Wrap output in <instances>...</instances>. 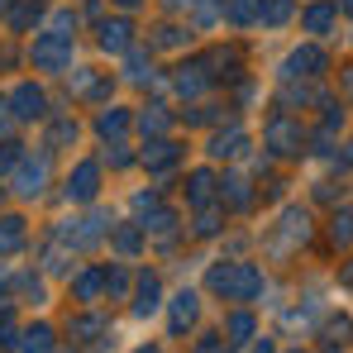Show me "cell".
I'll return each instance as SVG.
<instances>
[{"label": "cell", "mask_w": 353, "mask_h": 353, "mask_svg": "<svg viewBox=\"0 0 353 353\" xmlns=\"http://www.w3.org/2000/svg\"><path fill=\"white\" fill-rule=\"evenodd\" d=\"M263 268L258 263H243V258H234V263H215L210 272H205V292L220 296V301H239V305H248V301H258L263 296Z\"/></svg>", "instance_id": "obj_1"}, {"label": "cell", "mask_w": 353, "mask_h": 353, "mask_svg": "<svg viewBox=\"0 0 353 353\" xmlns=\"http://www.w3.org/2000/svg\"><path fill=\"white\" fill-rule=\"evenodd\" d=\"M263 143H268L272 158H301L305 153V129L292 115H272L268 129H263Z\"/></svg>", "instance_id": "obj_2"}, {"label": "cell", "mask_w": 353, "mask_h": 353, "mask_svg": "<svg viewBox=\"0 0 353 353\" xmlns=\"http://www.w3.org/2000/svg\"><path fill=\"white\" fill-rule=\"evenodd\" d=\"M277 225H282V230L268 234V253H272V258H292L296 248L310 239V215H305V210H287Z\"/></svg>", "instance_id": "obj_3"}, {"label": "cell", "mask_w": 353, "mask_h": 353, "mask_svg": "<svg viewBox=\"0 0 353 353\" xmlns=\"http://www.w3.org/2000/svg\"><path fill=\"white\" fill-rule=\"evenodd\" d=\"M29 62H34L39 72H62V67L72 62V39H62V34H39L34 48H29Z\"/></svg>", "instance_id": "obj_4"}, {"label": "cell", "mask_w": 353, "mask_h": 353, "mask_svg": "<svg viewBox=\"0 0 353 353\" xmlns=\"http://www.w3.org/2000/svg\"><path fill=\"white\" fill-rule=\"evenodd\" d=\"M96 196H101V163L86 158V163H77L72 176H67V201L72 205H91Z\"/></svg>", "instance_id": "obj_5"}, {"label": "cell", "mask_w": 353, "mask_h": 353, "mask_svg": "<svg viewBox=\"0 0 353 353\" xmlns=\"http://www.w3.org/2000/svg\"><path fill=\"white\" fill-rule=\"evenodd\" d=\"M158 310H163V277H158L153 268H143V272L134 277V315L148 320V315H158Z\"/></svg>", "instance_id": "obj_6"}, {"label": "cell", "mask_w": 353, "mask_h": 353, "mask_svg": "<svg viewBox=\"0 0 353 353\" xmlns=\"http://www.w3.org/2000/svg\"><path fill=\"white\" fill-rule=\"evenodd\" d=\"M10 115H14V119H43V115H48V96H43V86L19 81V86L10 91Z\"/></svg>", "instance_id": "obj_7"}, {"label": "cell", "mask_w": 353, "mask_h": 353, "mask_svg": "<svg viewBox=\"0 0 353 353\" xmlns=\"http://www.w3.org/2000/svg\"><path fill=\"white\" fill-rule=\"evenodd\" d=\"M43 181H48V158H19L14 163V191L29 201V196H43Z\"/></svg>", "instance_id": "obj_8"}, {"label": "cell", "mask_w": 353, "mask_h": 353, "mask_svg": "<svg viewBox=\"0 0 353 353\" xmlns=\"http://www.w3.org/2000/svg\"><path fill=\"white\" fill-rule=\"evenodd\" d=\"M196 320H201V292H196V287H181V292L172 296V320H168V330H172V334H186Z\"/></svg>", "instance_id": "obj_9"}, {"label": "cell", "mask_w": 353, "mask_h": 353, "mask_svg": "<svg viewBox=\"0 0 353 353\" xmlns=\"http://www.w3.org/2000/svg\"><path fill=\"white\" fill-rule=\"evenodd\" d=\"M325 67H330V58H325V48H320V43H305V48H296L292 58H287V67H282V77H320V72H325Z\"/></svg>", "instance_id": "obj_10"}, {"label": "cell", "mask_w": 353, "mask_h": 353, "mask_svg": "<svg viewBox=\"0 0 353 353\" xmlns=\"http://www.w3.org/2000/svg\"><path fill=\"white\" fill-rule=\"evenodd\" d=\"M253 339H258V320H253V310H243V305L230 310V315H225V344L239 349V344H253Z\"/></svg>", "instance_id": "obj_11"}, {"label": "cell", "mask_w": 353, "mask_h": 353, "mask_svg": "<svg viewBox=\"0 0 353 353\" xmlns=\"http://www.w3.org/2000/svg\"><path fill=\"white\" fill-rule=\"evenodd\" d=\"M101 292H105V268H86V272L72 277V301L77 305H96Z\"/></svg>", "instance_id": "obj_12"}, {"label": "cell", "mask_w": 353, "mask_h": 353, "mask_svg": "<svg viewBox=\"0 0 353 353\" xmlns=\"http://www.w3.org/2000/svg\"><path fill=\"white\" fill-rule=\"evenodd\" d=\"M334 19H339V5H330V0H310L305 5V14H301V24H305V34H330L334 29Z\"/></svg>", "instance_id": "obj_13"}, {"label": "cell", "mask_w": 353, "mask_h": 353, "mask_svg": "<svg viewBox=\"0 0 353 353\" xmlns=\"http://www.w3.org/2000/svg\"><path fill=\"white\" fill-rule=\"evenodd\" d=\"M320 339H325V344H339V349L353 344V315L349 310H330V315L320 320Z\"/></svg>", "instance_id": "obj_14"}, {"label": "cell", "mask_w": 353, "mask_h": 353, "mask_svg": "<svg viewBox=\"0 0 353 353\" xmlns=\"http://www.w3.org/2000/svg\"><path fill=\"white\" fill-rule=\"evenodd\" d=\"M110 243H115V253L134 258V253L148 243V234H143V225H139V220H129V225H110Z\"/></svg>", "instance_id": "obj_15"}, {"label": "cell", "mask_w": 353, "mask_h": 353, "mask_svg": "<svg viewBox=\"0 0 353 353\" xmlns=\"http://www.w3.org/2000/svg\"><path fill=\"white\" fill-rule=\"evenodd\" d=\"M129 34H134V29H129V19H105V24H101V48H105V53H129V48H134V39H129Z\"/></svg>", "instance_id": "obj_16"}, {"label": "cell", "mask_w": 353, "mask_h": 353, "mask_svg": "<svg viewBox=\"0 0 353 353\" xmlns=\"http://www.w3.org/2000/svg\"><path fill=\"white\" fill-rule=\"evenodd\" d=\"M220 230H225V201H220V205H215V201H210V205H196V225H191V234H196V239H215Z\"/></svg>", "instance_id": "obj_17"}, {"label": "cell", "mask_w": 353, "mask_h": 353, "mask_svg": "<svg viewBox=\"0 0 353 353\" xmlns=\"http://www.w3.org/2000/svg\"><path fill=\"white\" fill-rule=\"evenodd\" d=\"M176 158H181V148H176L172 139H153V143L143 148V168H153V172H168V168H176Z\"/></svg>", "instance_id": "obj_18"}, {"label": "cell", "mask_w": 353, "mask_h": 353, "mask_svg": "<svg viewBox=\"0 0 353 353\" xmlns=\"http://www.w3.org/2000/svg\"><path fill=\"white\" fill-rule=\"evenodd\" d=\"M215 186H220V181H215L210 168H196V172L186 176V201H191V205H210V201H215Z\"/></svg>", "instance_id": "obj_19"}, {"label": "cell", "mask_w": 353, "mask_h": 353, "mask_svg": "<svg viewBox=\"0 0 353 353\" xmlns=\"http://www.w3.org/2000/svg\"><path fill=\"white\" fill-rule=\"evenodd\" d=\"M58 344H53V325H29L24 334H19V344H14V353H53Z\"/></svg>", "instance_id": "obj_20"}, {"label": "cell", "mask_w": 353, "mask_h": 353, "mask_svg": "<svg viewBox=\"0 0 353 353\" xmlns=\"http://www.w3.org/2000/svg\"><path fill=\"white\" fill-rule=\"evenodd\" d=\"M24 239H29V230H24V220L19 215H5L0 220V253L10 258V253H19L24 248Z\"/></svg>", "instance_id": "obj_21"}, {"label": "cell", "mask_w": 353, "mask_h": 353, "mask_svg": "<svg viewBox=\"0 0 353 353\" xmlns=\"http://www.w3.org/2000/svg\"><path fill=\"white\" fill-rule=\"evenodd\" d=\"M101 330H105V320H101L96 310H81V315H72V320H67V334H72L77 344H86V339H96Z\"/></svg>", "instance_id": "obj_22"}, {"label": "cell", "mask_w": 353, "mask_h": 353, "mask_svg": "<svg viewBox=\"0 0 353 353\" xmlns=\"http://www.w3.org/2000/svg\"><path fill=\"white\" fill-rule=\"evenodd\" d=\"M243 148H248V134H243L239 124L230 134H215V139H210V158H239Z\"/></svg>", "instance_id": "obj_23"}, {"label": "cell", "mask_w": 353, "mask_h": 353, "mask_svg": "<svg viewBox=\"0 0 353 353\" xmlns=\"http://www.w3.org/2000/svg\"><path fill=\"white\" fill-rule=\"evenodd\" d=\"M220 201H230L234 210H248V205H253V191H248V181H243L239 172H230L225 181H220Z\"/></svg>", "instance_id": "obj_24"}, {"label": "cell", "mask_w": 353, "mask_h": 353, "mask_svg": "<svg viewBox=\"0 0 353 353\" xmlns=\"http://www.w3.org/2000/svg\"><path fill=\"white\" fill-rule=\"evenodd\" d=\"M205 81H210V72H205L201 62L176 67V91H181V96H201V91H205Z\"/></svg>", "instance_id": "obj_25"}, {"label": "cell", "mask_w": 353, "mask_h": 353, "mask_svg": "<svg viewBox=\"0 0 353 353\" xmlns=\"http://www.w3.org/2000/svg\"><path fill=\"white\" fill-rule=\"evenodd\" d=\"M330 243H334V248H349L353 243V210H334V220H330Z\"/></svg>", "instance_id": "obj_26"}, {"label": "cell", "mask_w": 353, "mask_h": 353, "mask_svg": "<svg viewBox=\"0 0 353 353\" xmlns=\"http://www.w3.org/2000/svg\"><path fill=\"white\" fill-rule=\"evenodd\" d=\"M225 14H230L234 24H253V19L263 14V0H225Z\"/></svg>", "instance_id": "obj_27"}, {"label": "cell", "mask_w": 353, "mask_h": 353, "mask_svg": "<svg viewBox=\"0 0 353 353\" xmlns=\"http://www.w3.org/2000/svg\"><path fill=\"white\" fill-rule=\"evenodd\" d=\"M139 129H143V134H168V129H172V119L163 115V105H143V115H139Z\"/></svg>", "instance_id": "obj_28"}, {"label": "cell", "mask_w": 353, "mask_h": 353, "mask_svg": "<svg viewBox=\"0 0 353 353\" xmlns=\"http://www.w3.org/2000/svg\"><path fill=\"white\" fill-rule=\"evenodd\" d=\"M77 96H105V81L91 72V67H77V81H72Z\"/></svg>", "instance_id": "obj_29"}, {"label": "cell", "mask_w": 353, "mask_h": 353, "mask_svg": "<svg viewBox=\"0 0 353 353\" xmlns=\"http://www.w3.org/2000/svg\"><path fill=\"white\" fill-rule=\"evenodd\" d=\"M96 129H101L105 139H119V134L129 129V115H124V110H105V115L96 119Z\"/></svg>", "instance_id": "obj_30"}, {"label": "cell", "mask_w": 353, "mask_h": 353, "mask_svg": "<svg viewBox=\"0 0 353 353\" xmlns=\"http://www.w3.org/2000/svg\"><path fill=\"white\" fill-rule=\"evenodd\" d=\"M263 24H287L292 19V0H263Z\"/></svg>", "instance_id": "obj_31"}, {"label": "cell", "mask_w": 353, "mask_h": 353, "mask_svg": "<svg viewBox=\"0 0 353 353\" xmlns=\"http://www.w3.org/2000/svg\"><path fill=\"white\" fill-rule=\"evenodd\" d=\"M105 292L115 301H129V272L124 268H105Z\"/></svg>", "instance_id": "obj_32"}, {"label": "cell", "mask_w": 353, "mask_h": 353, "mask_svg": "<svg viewBox=\"0 0 353 353\" xmlns=\"http://www.w3.org/2000/svg\"><path fill=\"white\" fill-rule=\"evenodd\" d=\"M39 14H43V5H34V0H24L14 14H10V29H29V24H39Z\"/></svg>", "instance_id": "obj_33"}, {"label": "cell", "mask_w": 353, "mask_h": 353, "mask_svg": "<svg viewBox=\"0 0 353 353\" xmlns=\"http://www.w3.org/2000/svg\"><path fill=\"white\" fill-rule=\"evenodd\" d=\"M124 77H129V81H148V77H153V67L143 62L139 48H129V72H124Z\"/></svg>", "instance_id": "obj_34"}, {"label": "cell", "mask_w": 353, "mask_h": 353, "mask_svg": "<svg viewBox=\"0 0 353 353\" xmlns=\"http://www.w3.org/2000/svg\"><path fill=\"white\" fill-rule=\"evenodd\" d=\"M19 158H24V148H19V143H0V176L10 172V168H14Z\"/></svg>", "instance_id": "obj_35"}, {"label": "cell", "mask_w": 353, "mask_h": 353, "mask_svg": "<svg viewBox=\"0 0 353 353\" xmlns=\"http://www.w3.org/2000/svg\"><path fill=\"white\" fill-rule=\"evenodd\" d=\"M129 163H134V158H129V153H124V143H115V148H110V153H105V168H129Z\"/></svg>", "instance_id": "obj_36"}, {"label": "cell", "mask_w": 353, "mask_h": 353, "mask_svg": "<svg viewBox=\"0 0 353 353\" xmlns=\"http://www.w3.org/2000/svg\"><path fill=\"white\" fill-rule=\"evenodd\" d=\"M67 139H77V124L72 119H58L53 124V143H67Z\"/></svg>", "instance_id": "obj_37"}, {"label": "cell", "mask_w": 353, "mask_h": 353, "mask_svg": "<svg viewBox=\"0 0 353 353\" xmlns=\"http://www.w3.org/2000/svg\"><path fill=\"white\" fill-rule=\"evenodd\" d=\"M158 43H163V48H176V43H181V29H172V24H168V29L158 34Z\"/></svg>", "instance_id": "obj_38"}, {"label": "cell", "mask_w": 353, "mask_h": 353, "mask_svg": "<svg viewBox=\"0 0 353 353\" xmlns=\"http://www.w3.org/2000/svg\"><path fill=\"white\" fill-rule=\"evenodd\" d=\"M253 353H277V349H272V339H268V334H258V339H253Z\"/></svg>", "instance_id": "obj_39"}, {"label": "cell", "mask_w": 353, "mask_h": 353, "mask_svg": "<svg viewBox=\"0 0 353 353\" xmlns=\"http://www.w3.org/2000/svg\"><path fill=\"white\" fill-rule=\"evenodd\" d=\"M10 124V96H0V129Z\"/></svg>", "instance_id": "obj_40"}, {"label": "cell", "mask_w": 353, "mask_h": 353, "mask_svg": "<svg viewBox=\"0 0 353 353\" xmlns=\"http://www.w3.org/2000/svg\"><path fill=\"white\" fill-rule=\"evenodd\" d=\"M134 353H163V349H158V344H139Z\"/></svg>", "instance_id": "obj_41"}, {"label": "cell", "mask_w": 353, "mask_h": 353, "mask_svg": "<svg viewBox=\"0 0 353 353\" xmlns=\"http://www.w3.org/2000/svg\"><path fill=\"white\" fill-rule=\"evenodd\" d=\"M119 10H134V5H143V0H115Z\"/></svg>", "instance_id": "obj_42"}, {"label": "cell", "mask_w": 353, "mask_h": 353, "mask_svg": "<svg viewBox=\"0 0 353 353\" xmlns=\"http://www.w3.org/2000/svg\"><path fill=\"white\" fill-rule=\"evenodd\" d=\"M339 14H353V0H339Z\"/></svg>", "instance_id": "obj_43"}, {"label": "cell", "mask_w": 353, "mask_h": 353, "mask_svg": "<svg viewBox=\"0 0 353 353\" xmlns=\"http://www.w3.org/2000/svg\"><path fill=\"white\" fill-rule=\"evenodd\" d=\"M10 5H14V0H0V14H10Z\"/></svg>", "instance_id": "obj_44"}, {"label": "cell", "mask_w": 353, "mask_h": 353, "mask_svg": "<svg viewBox=\"0 0 353 353\" xmlns=\"http://www.w3.org/2000/svg\"><path fill=\"white\" fill-rule=\"evenodd\" d=\"M344 163H353V139H349V153H344Z\"/></svg>", "instance_id": "obj_45"}, {"label": "cell", "mask_w": 353, "mask_h": 353, "mask_svg": "<svg viewBox=\"0 0 353 353\" xmlns=\"http://www.w3.org/2000/svg\"><path fill=\"white\" fill-rule=\"evenodd\" d=\"M325 353H339V344H325Z\"/></svg>", "instance_id": "obj_46"}, {"label": "cell", "mask_w": 353, "mask_h": 353, "mask_svg": "<svg viewBox=\"0 0 353 353\" xmlns=\"http://www.w3.org/2000/svg\"><path fill=\"white\" fill-rule=\"evenodd\" d=\"M53 353H72V349H53Z\"/></svg>", "instance_id": "obj_47"}, {"label": "cell", "mask_w": 353, "mask_h": 353, "mask_svg": "<svg viewBox=\"0 0 353 353\" xmlns=\"http://www.w3.org/2000/svg\"><path fill=\"white\" fill-rule=\"evenodd\" d=\"M287 353H301V349H287Z\"/></svg>", "instance_id": "obj_48"}]
</instances>
